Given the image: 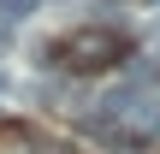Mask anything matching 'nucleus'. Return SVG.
<instances>
[{
  "label": "nucleus",
  "mask_w": 160,
  "mask_h": 154,
  "mask_svg": "<svg viewBox=\"0 0 160 154\" xmlns=\"http://www.w3.org/2000/svg\"><path fill=\"white\" fill-rule=\"evenodd\" d=\"M154 59H160V42H154Z\"/></svg>",
  "instance_id": "obj_4"
},
{
  "label": "nucleus",
  "mask_w": 160,
  "mask_h": 154,
  "mask_svg": "<svg viewBox=\"0 0 160 154\" xmlns=\"http://www.w3.org/2000/svg\"><path fill=\"white\" fill-rule=\"evenodd\" d=\"M36 6H42V0H0V24H24Z\"/></svg>",
  "instance_id": "obj_2"
},
{
  "label": "nucleus",
  "mask_w": 160,
  "mask_h": 154,
  "mask_svg": "<svg viewBox=\"0 0 160 154\" xmlns=\"http://www.w3.org/2000/svg\"><path fill=\"white\" fill-rule=\"evenodd\" d=\"M59 59H65L71 71H107V65L125 59V42H119V30L89 24V30H71V36L59 42Z\"/></svg>",
  "instance_id": "obj_1"
},
{
  "label": "nucleus",
  "mask_w": 160,
  "mask_h": 154,
  "mask_svg": "<svg viewBox=\"0 0 160 154\" xmlns=\"http://www.w3.org/2000/svg\"><path fill=\"white\" fill-rule=\"evenodd\" d=\"M142 6H160V0H142Z\"/></svg>",
  "instance_id": "obj_3"
}]
</instances>
